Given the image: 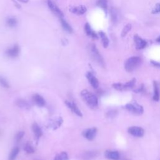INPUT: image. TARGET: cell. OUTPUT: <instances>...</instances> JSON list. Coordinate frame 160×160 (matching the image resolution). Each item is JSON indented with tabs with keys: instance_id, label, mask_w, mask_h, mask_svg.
Listing matches in <instances>:
<instances>
[{
	"instance_id": "cell-33",
	"label": "cell",
	"mask_w": 160,
	"mask_h": 160,
	"mask_svg": "<svg viewBox=\"0 0 160 160\" xmlns=\"http://www.w3.org/2000/svg\"><path fill=\"white\" fill-rule=\"evenodd\" d=\"M151 63L153 66L160 68V62H157V61H153V60H151Z\"/></svg>"
},
{
	"instance_id": "cell-20",
	"label": "cell",
	"mask_w": 160,
	"mask_h": 160,
	"mask_svg": "<svg viewBox=\"0 0 160 160\" xmlns=\"http://www.w3.org/2000/svg\"><path fill=\"white\" fill-rule=\"evenodd\" d=\"M32 129L33 131V132L36 136V138H39V137H41L42 136V131L41 129V128H39V126L36 124V123H34L32 125Z\"/></svg>"
},
{
	"instance_id": "cell-8",
	"label": "cell",
	"mask_w": 160,
	"mask_h": 160,
	"mask_svg": "<svg viewBox=\"0 0 160 160\" xmlns=\"http://www.w3.org/2000/svg\"><path fill=\"white\" fill-rule=\"evenodd\" d=\"M48 5L51 11L54 12L57 16L59 18H62L63 16L62 12L60 10V9L57 6V5L51 0H48Z\"/></svg>"
},
{
	"instance_id": "cell-27",
	"label": "cell",
	"mask_w": 160,
	"mask_h": 160,
	"mask_svg": "<svg viewBox=\"0 0 160 160\" xmlns=\"http://www.w3.org/2000/svg\"><path fill=\"white\" fill-rule=\"evenodd\" d=\"M96 156V152H94V151H88L84 153V156H83V158L86 159H92L93 158H94Z\"/></svg>"
},
{
	"instance_id": "cell-6",
	"label": "cell",
	"mask_w": 160,
	"mask_h": 160,
	"mask_svg": "<svg viewBox=\"0 0 160 160\" xmlns=\"http://www.w3.org/2000/svg\"><path fill=\"white\" fill-rule=\"evenodd\" d=\"M128 131L130 134L139 138L143 136L144 134V130L139 126H131L128 128Z\"/></svg>"
},
{
	"instance_id": "cell-9",
	"label": "cell",
	"mask_w": 160,
	"mask_h": 160,
	"mask_svg": "<svg viewBox=\"0 0 160 160\" xmlns=\"http://www.w3.org/2000/svg\"><path fill=\"white\" fill-rule=\"evenodd\" d=\"M96 132H97L96 128H90V129H88L85 131H84L83 135L87 139H88L89 141H91L95 138Z\"/></svg>"
},
{
	"instance_id": "cell-24",
	"label": "cell",
	"mask_w": 160,
	"mask_h": 160,
	"mask_svg": "<svg viewBox=\"0 0 160 160\" xmlns=\"http://www.w3.org/2000/svg\"><path fill=\"white\" fill-rule=\"evenodd\" d=\"M17 104L18 106H19L21 108H26L28 109V108L30 107L29 103L28 102H26V101H24V99H19L18 101L17 102Z\"/></svg>"
},
{
	"instance_id": "cell-15",
	"label": "cell",
	"mask_w": 160,
	"mask_h": 160,
	"mask_svg": "<svg viewBox=\"0 0 160 160\" xmlns=\"http://www.w3.org/2000/svg\"><path fill=\"white\" fill-rule=\"evenodd\" d=\"M84 30H85L86 34L88 36L91 37V38L94 39H96L98 38V34L92 29V28H91L90 25L88 23H86V24L84 26Z\"/></svg>"
},
{
	"instance_id": "cell-12",
	"label": "cell",
	"mask_w": 160,
	"mask_h": 160,
	"mask_svg": "<svg viewBox=\"0 0 160 160\" xmlns=\"http://www.w3.org/2000/svg\"><path fill=\"white\" fill-rule=\"evenodd\" d=\"M86 77L89 80V82H90L91 85L95 89L98 88L99 87V81L98 79L90 72H88L86 74Z\"/></svg>"
},
{
	"instance_id": "cell-11",
	"label": "cell",
	"mask_w": 160,
	"mask_h": 160,
	"mask_svg": "<svg viewBox=\"0 0 160 160\" xmlns=\"http://www.w3.org/2000/svg\"><path fill=\"white\" fill-rule=\"evenodd\" d=\"M6 53L7 56L10 58H16L19 53V48L18 45H14L12 48L8 49Z\"/></svg>"
},
{
	"instance_id": "cell-7",
	"label": "cell",
	"mask_w": 160,
	"mask_h": 160,
	"mask_svg": "<svg viewBox=\"0 0 160 160\" xmlns=\"http://www.w3.org/2000/svg\"><path fill=\"white\" fill-rule=\"evenodd\" d=\"M134 41L135 42V48L138 50H141L144 49L146 45L147 42L138 34H135L134 36Z\"/></svg>"
},
{
	"instance_id": "cell-4",
	"label": "cell",
	"mask_w": 160,
	"mask_h": 160,
	"mask_svg": "<svg viewBox=\"0 0 160 160\" xmlns=\"http://www.w3.org/2000/svg\"><path fill=\"white\" fill-rule=\"evenodd\" d=\"M125 109L133 114L138 115L142 114L144 112L142 106L136 102H131L126 104L125 105Z\"/></svg>"
},
{
	"instance_id": "cell-28",
	"label": "cell",
	"mask_w": 160,
	"mask_h": 160,
	"mask_svg": "<svg viewBox=\"0 0 160 160\" xmlns=\"http://www.w3.org/2000/svg\"><path fill=\"white\" fill-rule=\"evenodd\" d=\"M24 151L27 153H28V154H32V153H33L34 152V149L33 147L31 144H29L28 143L26 144V145L24 146Z\"/></svg>"
},
{
	"instance_id": "cell-34",
	"label": "cell",
	"mask_w": 160,
	"mask_h": 160,
	"mask_svg": "<svg viewBox=\"0 0 160 160\" xmlns=\"http://www.w3.org/2000/svg\"><path fill=\"white\" fill-rule=\"evenodd\" d=\"M18 1H21V2H24V3H26V2H28V1H29V0H18Z\"/></svg>"
},
{
	"instance_id": "cell-25",
	"label": "cell",
	"mask_w": 160,
	"mask_h": 160,
	"mask_svg": "<svg viewBox=\"0 0 160 160\" xmlns=\"http://www.w3.org/2000/svg\"><path fill=\"white\" fill-rule=\"evenodd\" d=\"M97 5L104 10H106L108 8V0H98L97 1Z\"/></svg>"
},
{
	"instance_id": "cell-22",
	"label": "cell",
	"mask_w": 160,
	"mask_h": 160,
	"mask_svg": "<svg viewBox=\"0 0 160 160\" xmlns=\"http://www.w3.org/2000/svg\"><path fill=\"white\" fill-rule=\"evenodd\" d=\"M19 151V148H18V147L14 148L11 150V152H10V154H9V160H14L15 158H16V156L18 155Z\"/></svg>"
},
{
	"instance_id": "cell-21",
	"label": "cell",
	"mask_w": 160,
	"mask_h": 160,
	"mask_svg": "<svg viewBox=\"0 0 160 160\" xmlns=\"http://www.w3.org/2000/svg\"><path fill=\"white\" fill-rule=\"evenodd\" d=\"M60 21H61L62 27L63 28V29H64L66 32H69V33L72 32V29L71 26H70L62 18H60Z\"/></svg>"
},
{
	"instance_id": "cell-16",
	"label": "cell",
	"mask_w": 160,
	"mask_h": 160,
	"mask_svg": "<svg viewBox=\"0 0 160 160\" xmlns=\"http://www.w3.org/2000/svg\"><path fill=\"white\" fill-rule=\"evenodd\" d=\"M153 88H154V95H153V100L155 101H158L160 98V91L159 84L156 81H153Z\"/></svg>"
},
{
	"instance_id": "cell-17",
	"label": "cell",
	"mask_w": 160,
	"mask_h": 160,
	"mask_svg": "<svg viewBox=\"0 0 160 160\" xmlns=\"http://www.w3.org/2000/svg\"><path fill=\"white\" fill-rule=\"evenodd\" d=\"M32 99L34 102L38 106L42 107L45 104V101L44 98L38 94H35L32 96Z\"/></svg>"
},
{
	"instance_id": "cell-18",
	"label": "cell",
	"mask_w": 160,
	"mask_h": 160,
	"mask_svg": "<svg viewBox=\"0 0 160 160\" xmlns=\"http://www.w3.org/2000/svg\"><path fill=\"white\" fill-rule=\"evenodd\" d=\"M111 21L114 24H116L119 21L120 14L116 9L112 8L111 9Z\"/></svg>"
},
{
	"instance_id": "cell-2",
	"label": "cell",
	"mask_w": 160,
	"mask_h": 160,
	"mask_svg": "<svg viewBox=\"0 0 160 160\" xmlns=\"http://www.w3.org/2000/svg\"><path fill=\"white\" fill-rule=\"evenodd\" d=\"M141 62V59L139 56L130 57L124 63V68L127 72H131L139 66Z\"/></svg>"
},
{
	"instance_id": "cell-1",
	"label": "cell",
	"mask_w": 160,
	"mask_h": 160,
	"mask_svg": "<svg viewBox=\"0 0 160 160\" xmlns=\"http://www.w3.org/2000/svg\"><path fill=\"white\" fill-rule=\"evenodd\" d=\"M81 96L86 104L91 108L94 109L98 107V98L90 91L88 90H82L81 92Z\"/></svg>"
},
{
	"instance_id": "cell-13",
	"label": "cell",
	"mask_w": 160,
	"mask_h": 160,
	"mask_svg": "<svg viewBox=\"0 0 160 160\" xmlns=\"http://www.w3.org/2000/svg\"><path fill=\"white\" fill-rule=\"evenodd\" d=\"M65 103L66 104V106L74 112L75 113L76 115L79 116H82V114L81 112V111L79 109V108H78V106L73 102H71L69 101H66Z\"/></svg>"
},
{
	"instance_id": "cell-32",
	"label": "cell",
	"mask_w": 160,
	"mask_h": 160,
	"mask_svg": "<svg viewBox=\"0 0 160 160\" xmlns=\"http://www.w3.org/2000/svg\"><path fill=\"white\" fill-rule=\"evenodd\" d=\"M24 132H22V131H19V132H18L17 133L16 137H15L16 141L17 142L20 141L21 140V139L22 138V137H23V136H24Z\"/></svg>"
},
{
	"instance_id": "cell-26",
	"label": "cell",
	"mask_w": 160,
	"mask_h": 160,
	"mask_svg": "<svg viewBox=\"0 0 160 160\" xmlns=\"http://www.w3.org/2000/svg\"><path fill=\"white\" fill-rule=\"evenodd\" d=\"M68 156L67 153L65 152H62L56 156L54 160H68Z\"/></svg>"
},
{
	"instance_id": "cell-3",
	"label": "cell",
	"mask_w": 160,
	"mask_h": 160,
	"mask_svg": "<svg viewBox=\"0 0 160 160\" xmlns=\"http://www.w3.org/2000/svg\"><path fill=\"white\" fill-rule=\"evenodd\" d=\"M89 50L90 55H91V58L94 59V61H96V63H98L99 66L104 68V65H105L104 59L102 57V56L101 55V54L99 52L98 49H97L96 46L93 44H91L89 46Z\"/></svg>"
},
{
	"instance_id": "cell-5",
	"label": "cell",
	"mask_w": 160,
	"mask_h": 160,
	"mask_svg": "<svg viewBox=\"0 0 160 160\" xmlns=\"http://www.w3.org/2000/svg\"><path fill=\"white\" fill-rule=\"evenodd\" d=\"M136 82V79H132L128 82H126L125 84H122L121 82L114 83L112 84L113 88L118 90V91H124V90H129L131 89L134 87Z\"/></svg>"
},
{
	"instance_id": "cell-29",
	"label": "cell",
	"mask_w": 160,
	"mask_h": 160,
	"mask_svg": "<svg viewBox=\"0 0 160 160\" xmlns=\"http://www.w3.org/2000/svg\"><path fill=\"white\" fill-rule=\"evenodd\" d=\"M7 24L10 27H13L17 24V19L14 18H10L7 21Z\"/></svg>"
},
{
	"instance_id": "cell-14",
	"label": "cell",
	"mask_w": 160,
	"mask_h": 160,
	"mask_svg": "<svg viewBox=\"0 0 160 160\" xmlns=\"http://www.w3.org/2000/svg\"><path fill=\"white\" fill-rule=\"evenodd\" d=\"M106 158L111 160H119L120 158L119 153L117 151H106L105 152Z\"/></svg>"
},
{
	"instance_id": "cell-10",
	"label": "cell",
	"mask_w": 160,
	"mask_h": 160,
	"mask_svg": "<svg viewBox=\"0 0 160 160\" xmlns=\"http://www.w3.org/2000/svg\"><path fill=\"white\" fill-rule=\"evenodd\" d=\"M69 11L74 14H76L78 15H81L84 14L86 12L87 9L84 5H80L78 6L71 7L69 9Z\"/></svg>"
},
{
	"instance_id": "cell-19",
	"label": "cell",
	"mask_w": 160,
	"mask_h": 160,
	"mask_svg": "<svg viewBox=\"0 0 160 160\" xmlns=\"http://www.w3.org/2000/svg\"><path fill=\"white\" fill-rule=\"evenodd\" d=\"M98 34H99V36H100V38L101 39L102 43V45H103L104 48H106L108 46L109 42L108 38L107 37L106 34L103 31H99L98 32Z\"/></svg>"
},
{
	"instance_id": "cell-31",
	"label": "cell",
	"mask_w": 160,
	"mask_h": 160,
	"mask_svg": "<svg viewBox=\"0 0 160 160\" xmlns=\"http://www.w3.org/2000/svg\"><path fill=\"white\" fill-rule=\"evenodd\" d=\"M160 12V3H157L152 11V14H158Z\"/></svg>"
},
{
	"instance_id": "cell-35",
	"label": "cell",
	"mask_w": 160,
	"mask_h": 160,
	"mask_svg": "<svg viewBox=\"0 0 160 160\" xmlns=\"http://www.w3.org/2000/svg\"><path fill=\"white\" fill-rule=\"evenodd\" d=\"M156 41L158 42H160V35H159V36L156 39Z\"/></svg>"
},
{
	"instance_id": "cell-23",
	"label": "cell",
	"mask_w": 160,
	"mask_h": 160,
	"mask_svg": "<svg viewBox=\"0 0 160 160\" xmlns=\"http://www.w3.org/2000/svg\"><path fill=\"white\" fill-rule=\"evenodd\" d=\"M132 28V26L131 24H127L122 29L121 32V37L124 38L126 36V34L131 31Z\"/></svg>"
},
{
	"instance_id": "cell-30",
	"label": "cell",
	"mask_w": 160,
	"mask_h": 160,
	"mask_svg": "<svg viewBox=\"0 0 160 160\" xmlns=\"http://www.w3.org/2000/svg\"><path fill=\"white\" fill-rule=\"evenodd\" d=\"M0 84L5 88H8L9 87V85L7 81L2 77H0Z\"/></svg>"
},
{
	"instance_id": "cell-36",
	"label": "cell",
	"mask_w": 160,
	"mask_h": 160,
	"mask_svg": "<svg viewBox=\"0 0 160 160\" xmlns=\"http://www.w3.org/2000/svg\"><path fill=\"white\" fill-rule=\"evenodd\" d=\"M124 160H128V159H124Z\"/></svg>"
}]
</instances>
